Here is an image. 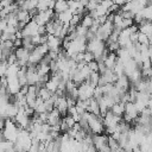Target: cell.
I'll list each match as a JSON object with an SVG mask.
<instances>
[{
    "label": "cell",
    "mask_w": 152,
    "mask_h": 152,
    "mask_svg": "<svg viewBox=\"0 0 152 152\" xmlns=\"http://www.w3.org/2000/svg\"><path fill=\"white\" fill-rule=\"evenodd\" d=\"M88 112L96 114V115H101V110H100V103L99 100L95 97H91L89 100V106H88Z\"/></svg>",
    "instance_id": "9c48e42d"
},
{
    "label": "cell",
    "mask_w": 152,
    "mask_h": 152,
    "mask_svg": "<svg viewBox=\"0 0 152 152\" xmlns=\"http://www.w3.org/2000/svg\"><path fill=\"white\" fill-rule=\"evenodd\" d=\"M15 14H17V18H18V20H19L20 23H25V24H27V23L31 21V18H32V17H31L30 12L26 11V10L18 8L17 12H15Z\"/></svg>",
    "instance_id": "52a82bcc"
},
{
    "label": "cell",
    "mask_w": 152,
    "mask_h": 152,
    "mask_svg": "<svg viewBox=\"0 0 152 152\" xmlns=\"http://www.w3.org/2000/svg\"><path fill=\"white\" fill-rule=\"evenodd\" d=\"M94 18L90 15V14H86L83 18H82V21H81V25H83L84 27H87V28H90L91 26H93V24H94Z\"/></svg>",
    "instance_id": "2e32d148"
},
{
    "label": "cell",
    "mask_w": 152,
    "mask_h": 152,
    "mask_svg": "<svg viewBox=\"0 0 152 152\" xmlns=\"http://www.w3.org/2000/svg\"><path fill=\"white\" fill-rule=\"evenodd\" d=\"M94 59H95L94 53H91V52H90V51H88V50L83 52V61H84L87 64H88V63H90V62H91V61H94Z\"/></svg>",
    "instance_id": "ac0fdd59"
},
{
    "label": "cell",
    "mask_w": 152,
    "mask_h": 152,
    "mask_svg": "<svg viewBox=\"0 0 152 152\" xmlns=\"http://www.w3.org/2000/svg\"><path fill=\"white\" fill-rule=\"evenodd\" d=\"M114 84H115V87L119 88L120 90L128 91V88H129V86H131V81H129V77H128L126 74H124V75H121V76L118 77V80H116V82H115Z\"/></svg>",
    "instance_id": "5b68a950"
},
{
    "label": "cell",
    "mask_w": 152,
    "mask_h": 152,
    "mask_svg": "<svg viewBox=\"0 0 152 152\" xmlns=\"http://www.w3.org/2000/svg\"><path fill=\"white\" fill-rule=\"evenodd\" d=\"M88 66L90 68L91 71H96V72H99V62H97L96 59H94V61H91L90 63H88Z\"/></svg>",
    "instance_id": "44dd1931"
},
{
    "label": "cell",
    "mask_w": 152,
    "mask_h": 152,
    "mask_svg": "<svg viewBox=\"0 0 152 152\" xmlns=\"http://www.w3.org/2000/svg\"><path fill=\"white\" fill-rule=\"evenodd\" d=\"M14 53L17 56V59H18V64L20 66H27L28 62H30V56H31V52L25 49L24 46H20V48H17L14 50Z\"/></svg>",
    "instance_id": "7a4b0ae2"
},
{
    "label": "cell",
    "mask_w": 152,
    "mask_h": 152,
    "mask_svg": "<svg viewBox=\"0 0 152 152\" xmlns=\"http://www.w3.org/2000/svg\"><path fill=\"white\" fill-rule=\"evenodd\" d=\"M86 152H99V151H97V148L95 147V145H90V146L87 148Z\"/></svg>",
    "instance_id": "7402d4cb"
},
{
    "label": "cell",
    "mask_w": 152,
    "mask_h": 152,
    "mask_svg": "<svg viewBox=\"0 0 152 152\" xmlns=\"http://www.w3.org/2000/svg\"><path fill=\"white\" fill-rule=\"evenodd\" d=\"M36 70H37V72H38L40 76H45V75H49V74H50L51 68H50V64H45V63L40 62V63L37 64Z\"/></svg>",
    "instance_id": "7c38bea8"
},
{
    "label": "cell",
    "mask_w": 152,
    "mask_h": 152,
    "mask_svg": "<svg viewBox=\"0 0 152 152\" xmlns=\"http://www.w3.org/2000/svg\"><path fill=\"white\" fill-rule=\"evenodd\" d=\"M58 86H59V83H58L57 81H55L53 78H50V80L45 83V87H46L52 94H55V93L58 90Z\"/></svg>",
    "instance_id": "5bb4252c"
},
{
    "label": "cell",
    "mask_w": 152,
    "mask_h": 152,
    "mask_svg": "<svg viewBox=\"0 0 152 152\" xmlns=\"http://www.w3.org/2000/svg\"><path fill=\"white\" fill-rule=\"evenodd\" d=\"M1 49L13 50V49H14V43H13V40H2V42H1Z\"/></svg>",
    "instance_id": "ffe728a7"
},
{
    "label": "cell",
    "mask_w": 152,
    "mask_h": 152,
    "mask_svg": "<svg viewBox=\"0 0 152 152\" xmlns=\"http://www.w3.org/2000/svg\"><path fill=\"white\" fill-rule=\"evenodd\" d=\"M50 51H59L61 45H63V39L61 37L53 36V34H48V42H46Z\"/></svg>",
    "instance_id": "277c9868"
},
{
    "label": "cell",
    "mask_w": 152,
    "mask_h": 152,
    "mask_svg": "<svg viewBox=\"0 0 152 152\" xmlns=\"http://www.w3.org/2000/svg\"><path fill=\"white\" fill-rule=\"evenodd\" d=\"M61 112L57 108H53L51 112H49V118H48V124L50 126H55V125H59L61 124Z\"/></svg>",
    "instance_id": "8992f818"
},
{
    "label": "cell",
    "mask_w": 152,
    "mask_h": 152,
    "mask_svg": "<svg viewBox=\"0 0 152 152\" xmlns=\"http://www.w3.org/2000/svg\"><path fill=\"white\" fill-rule=\"evenodd\" d=\"M95 88L96 87L91 86L88 81L83 82L82 84L78 86V99H81V100H88V99L94 97Z\"/></svg>",
    "instance_id": "6da1fadb"
},
{
    "label": "cell",
    "mask_w": 152,
    "mask_h": 152,
    "mask_svg": "<svg viewBox=\"0 0 152 152\" xmlns=\"http://www.w3.org/2000/svg\"><path fill=\"white\" fill-rule=\"evenodd\" d=\"M97 6H99V4H97L95 0H88V2H87V5H86V10H87L88 12H91V11L96 10Z\"/></svg>",
    "instance_id": "d6986e66"
},
{
    "label": "cell",
    "mask_w": 152,
    "mask_h": 152,
    "mask_svg": "<svg viewBox=\"0 0 152 152\" xmlns=\"http://www.w3.org/2000/svg\"><path fill=\"white\" fill-rule=\"evenodd\" d=\"M114 2L118 4L119 6H124V5L127 4V0H114Z\"/></svg>",
    "instance_id": "603a6c76"
},
{
    "label": "cell",
    "mask_w": 152,
    "mask_h": 152,
    "mask_svg": "<svg viewBox=\"0 0 152 152\" xmlns=\"http://www.w3.org/2000/svg\"><path fill=\"white\" fill-rule=\"evenodd\" d=\"M150 102L152 103V93H151V95H150Z\"/></svg>",
    "instance_id": "cb8c5ba5"
},
{
    "label": "cell",
    "mask_w": 152,
    "mask_h": 152,
    "mask_svg": "<svg viewBox=\"0 0 152 152\" xmlns=\"http://www.w3.org/2000/svg\"><path fill=\"white\" fill-rule=\"evenodd\" d=\"M66 10H69V2H68V0H56V5H55V8H53L55 13L59 14V13L66 11Z\"/></svg>",
    "instance_id": "30bf717a"
},
{
    "label": "cell",
    "mask_w": 152,
    "mask_h": 152,
    "mask_svg": "<svg viewBox=\"0 0 152 152\" xmlns=\"http://www.w3.org/2000/svg\"><path fill=\"white\" fill-rule=\"evenodd\" d=\"M138 43H139V44H141V45H150V38H148V36L139 31Z\"/></svg>",
    "instance_id": "e0dca14e"
},
{
    "label": "cell",
    "mask_w": 152,
    "mask_h": 152,
    "mask_svg": "<svg viewBox=\"0 0 152 152\" xmlns=\"http://www.w3.org/2000/svg\"><path fill=\"white\" fill-rule=\"evenodd\" d=\"M125 104H126V103H124V102H121V101L115 102V103L112 106V108H110L112 113H114L115 115L122 116V115L125 114Z\"/></svg>",
    "instance_id": "8fae6325"
},
{
    "label": "cell",
    "mask_w": 152,
    "mask_h": 152,
    "mask_svg": "<svg viewBox=\"0 0 152 152\" xmlns=\"http://www.w3.org/2000/svg\"><path fill=\"white\" fill-rule=\"evenodd\" d=\"M55 11L52 10H46L43 12H39L34 18H32V20H34L38 25H46L48 23H50L53 18H55Z\"/></svg>",
    "instance_id": "3957f363"
},
{
    "label": "cell",
    "mask_w": 152,
    "mask_h": 152,
    "mask_svg": "<svg viewBox=\"0 0 152 152\" xmlns=\"http://www.w3.org/2000/svg\"><path fill=\"white\" fill-rule=\"evenodd\" d=\"M52 96V93L44 86V87H40L39 88V93H38V97H40L42 100H44V101H46V100H49L50 97Z\"/></svg>",
    "instance_id": "4fadbf2b"
},
{
    "label": "cell",
    "mask_w": 152,
    "mask_h": 152,
    "mask_svg": "<svg viewBox=\"0 0 152 152\" xmlns=\"http://www.w3.org/2000/svg\"><path fill=\"white\" fill-rule=\"evenodd\" d=\"M72 17H74V12H72L71 10H66V11H64V12L57 14V19H58L61 23H63V24H70Z\"/></svg>",
    "instance_id": "ba28073f"
},
{
    "label": "cell",
    "mask_w": 152,
    "mask_h": 152,
    "mask_svg": "<svg viewBox=\"0 0 152 152\" xmlns=\"http://www.w3.org/2000/svg\"><path fill=\"white\" fill-rule=\"evenodd\" d=\"M100 77H101V74H100V72L93 71V72H91V75L89 76V78H88V82H89L91 86H94V87H97V86H99V81H100Z\"/></svg>",
    "instance_id": "9a60e30c"
}]
</instances>
